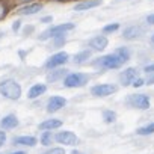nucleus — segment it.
I'll return each mask as SVG.
<instances>
[{"mask_svg":"<svg viewBox=\"0 0 154 154\" xmlns=\"http://www.w3.org/2000/svg\"><path fill=\"white\" fill-rule=\"evenodd\" d=\"M66 74V69H57V71H53L51 74H48L47 79L51 80V82H56L57 79H60V77H63Z\"/></svg>","mask_w":154,"mask_h":154,"instance_id":"nucleus-21","label":"nucleus"},{"mask_svg":"<svg viewBox=\"0 0 154 154\" xmlns=\"http://www.w3.org/2000/svg\"><path fill=\"white\" fill-rule=\"evenodd\" d=\"M136 133H137V134H140V136H145V134H151V133H154V122L146 124V125H143V127L137 128V131H136Z\"/></svg>","mask_w":154,"mask_h":154,"instance_id":"nucleus-20","label":"nucleus"},{"mask_svg":"<svg viewBox=\"0 0 154 154\" xmlns=\"http://www.w3.org/2000/svg\"><path fill=\"white\" fill-rule=\"evenodd\" d=\"M63 83L66 88H80L85 83H88V75L80 74V72H72V74H68L65 77Z\"/></svg>","mask_w":154,"mask_h":154,"instance_id":"nucleus-4","label":"nucleus"},{"mask_svg":"<svg viewBox=\"0 0 154 154\" xmlns=\"http://www.w3.org/2000/svg\"><path fill=\"white\" fill-rule=\"evenodd\" d=\"M42 9V5L41 3H30V5H26L24 8H21L18 11L20 15H33L36 12H39Z\"/></svg>","mask_w":154,"mask_h":154,"instance_id":"nucleus-14","label":"nucleus"},{"mask_svg":"<svg viewBox=\"0 0 154 154\" xmlns=\"http://www.w3.org/2000/svg\"><path fill=\"white\" fill-rule=\"evenodd\" d=\"M66 104V100L63 97H59V95H54L48 100L47 103V110L48 112H57L59 109H62L63 106Z\"/></svg>","mask_w":154,"mask_h":154,"instance_id":"nucleus-10","label":"nucleus"},{"mask_svg":"<svg viewBox=\"0 0 154 154\" xmlns=\"http://www.w3.org/2000/svg\"><path fill=\"white\" fill-rule=\"evenodd\" d=\"M6 12H8V8H6V5H5L3 2H0V20H3V18H5Z\"/></svg>","mask_w":154,"mask_h":154,"instance_id":"nucleus-26","label":"nucleus"},{"mask_svg":"<svg viewBox=\"0 0 154 154\" xmlns=\"http://www.w3.org/2000/svg\"><path fill=\"white\" fill-rule=\"evenodd\" d=\"M146 85H154V72H151V75L148 77V80H146Z\"/></svg>","mask_w":154,"mask_h":154,"instance_id":"nucleus-32","label":"nucleus"},{"mask_svg":"<svg viewBox=\"0 0 154 154\" xmlns=\"http://www.w3.org/2000/svg\"><path fill=\"white\" fill-rule=\"evenodd\" d=\"M103 119L106 121V122H115V119H116V113L115 112H112V110H104L103 112Z\"/></svg>","mask_w":154,"mask_h":154,"instance_id":"nucleus-22","label":"nucleus"},{"mask_svg":"<svg viewBox=\"0 0 154 154\" xmlns=\"http://www.w3.org/2000/svg\"><path fill=\"white\" fill-rule=\"evenodd\" d=\"M21 2H27V0H21Z\"/></svg>","mask_w":154,"mask_h":154,"instance_id":"nucleus-38","label":"nucleus"},{"mask_svg":"<svg viewBox=\"0 0 154 154\" xmlns=\"http://www.w3.org/2000/svg\"><path fill=\"white\" fill-rule=\"evenodd\" d=\"M143 83H145V82H143V80H142V79H134V82H133V83H131V85H133V86H134V88H139V86H142V85H143Z\"/></svg>","mask_w":154,"mask_h":154,"instance_id":"nucleus-28","label":"nucleus"},{"mask_svg":"<svg viewBox=\"0 0 154 154\" xmlns=\"http://www.w3.org/2000/svg\"><path fill=\"white\" fill-rule=\"evenodd\" d=\"M118 29H119V24H118V23H113V24L104 26V27H103V32H104V33H112V32H115V30H118Z\"/></svg>","mask_w":154,"mask_h":154,"instance_id":"nucleus-25","label":"nucleus"},{"mask_svg":"<svg viewBox=\"0 0 154 154\" xmlns=\"http://www.w3.org/2000/svg\"><path fill=\"white\" fill-rule=\"evenodd\" d=\"M0 36H2V32H0Z\"/></svg>","mask_w":154,"mask_h":154,"instance_id":"nucleus-39","label":"nucleus"},{"mask_svg":"<svg viewBox=\"0 0 154 154\" xmlns=\"http://www.w3.org/2000/svg\"><path fill=\"white\" fill-rule=\"evenodd\" d=\"M115 53H116V54H118V56H119V57H121V59L124 60V62H127V60L130 59V51H128L127 48H124V47L118 48V50H116Z\"/></svg>","mask_w":154,"mask_h":154,"instance_id":"nucleus-23","label":"nucleus"},{"mask_svg":"<svg viewBox=\"0 0 154 154\" xmlns=\"http://www.w3.org/2000/svg\"><path fill=\"white\" fill-rule=\"evenodd\" d=\"M89 57H91V51L89 50H83V51L77 53L74 56V63H85Z\"/></svg>","mask_w":154,"mask_h":154,"instance_id":"nucleus-19","label":"nucleus"},{"mask_svg":"<svg viewBox=\"0 0 154 154\" xmlns=\"http://www.w3.org/2000/svg\"><path fill=\"white\" fill-rule=\"evenodd\" d=\"M146 23L154 24V14H151V15H148V17H146Z\"/></svg>","mask_w":154,"mask_h":154,"instance_id":"nucleus-34","label":"nucleus"},{"mask_svg":"<svg viewBox=\"0 0 154 154\" xmlns=\"http://www.w3.org/2000/svg\"><path fill=\"white\" fill-rule=\"evenodd\" d=\"M66 60H68V53L59 51V53L53 54V56L47 60L45 66H47V68H56V66H59V65H63Z\"/></svg>","mask_w":154,"mask_h":154,"instance_id":"nucleus-8","label":"nucleus"},{"mask_svg":"<svg viewBox=\"0 0 154 154\" xmlns=\"http://www.w3.org/2000/svg\"><path fill=\"white\" fill-rule=\"evenodd\" d=\"M45 89H47V86L45 85H42V83H38V85H33L30 89H29V94H27V97L29 98H36V97H39V95H42L44 92H45Z\"/></svg>","mask_w":154,"mask_h":154,"instance_id":"nucleus-16","label":"nucleus"},{"mask_svg":"<svg viewBox=\"0 0 154 154\" xmlns=\"http://www.w3.org/2000/svg\"><path fill=\"white\" fill-rule=\"evenodd\" d=\"M0 94L9 100H18L21 97V86L15 80H3L0 82Z\"/></svg>","mask_w":154,"mask_h":154,"instance_id":"nucleus-2","label":"nucleus"},{"mask_svg":"<svg viewBox=\"0 0 154 154\" xmlns=\"http://www.w3.org/2000/svg\"><path fill=\"white\" fill-rule=\"evenodd\" d=\"M142 32H143V30H142L140 26H128V27L124 29L122 36H124L125 39H136L137 36L142 35Z\"/></svg>","mask_w":154,"mask_h":154,"instance_id":"nucleus-12","label":"nucleus"},{"mask_svg":"<svg viewBox=\"0 0 154 154\" xmlns=\"http://www.w3.org/2000/svg\"><path fill=\"white\" fill-rule=\"evenodd\" d=\"M18 125V119L15 115H6L2 121H0V127L5 128V130H9V128H15Z\"/></svg>","mask_w":154,"mask_h":154,"instance_id":"nucleus-13","label":"nucleus"},{"mask_svg":"<svg viewBox=\"0 0 154 154\" xmlns=\"http://www.w3.org/2000/svg\"><path fill=\"white\" fill-rule=\"evenodd\" d=\"M56 140L59 143H63V145H75L77 142H79V139H77V136L72 133V131H59L56 134Z\"/></svg>","mask_w":154,"mask_h":154,"instance_id":"nucleus-7","label":"nucleus"},{"mask_svg":"<svg viewBox=\"0 0 154 154\" xmlns=\"http://www.w3.org/2000/svg\"><path fill=\"white\" fill-rule=\"evenodd\" d=\"M5 142H6V133L5 131H0V146H3Z\"/></svg>","mask_w":154,"mask_h":154,"instance_id":"nucleus-30","label":"nucleus"},{"mask_svg":"<svg viewBox=\"0 0 154 154\" xmlns=\"http://www.w3.org/2000/svg\"><path fill=\"white\" fill-rule=\"evenodd\" d=\"M11 154H26L24 151H15V152H11Z\"/></svg>","mask_w":154,"mask_h":154,"instance_id":"nucleus-35","label":"nucleus"},{"mask_svg":"<svg viewBox=\"0 0 154 154\" xmlns=\"http://www.w3.org/2000/svg\"><path fill=\"white\" fill-rule=\"evenodd\" d=\"M107 44H109V41H107V38L103 36V35L94 36V38L89 41V47H91L92 50H95V51H101V50H104V48L107 47Z\"/></svg>","mask_w":154,"mask_h":154,"instance_id":"nucleus-11","label":"nucleus"},{"mask_svg":"<svg viewBox=\"0 0 154 154\" xmlns=\"http://www.w3.org/2000/svg\"><path fill=\"white\" fill-rule=\"evenodd\" d=\"M128 103L133 106V107H137V109H148L149 107V98L145 95V94H136V95H131L128 98Z\"/></svg>","mask_w":154,"mask_h":154,"instance_id":"nucleus-5","label":"nucleus"},{"mask_svg":"<svg viewBox=\"0 0 154 154\" xmlns=\"http://www.w3.org/2000/svg\"><path fill=\"white\" fill-rule=\"evenodd\" d=\"M53 21V17H42L41 18V23H51Z\"/></svg>","mask_w":154,"mask_h":154,"instance_id":"nucleus-33","label":"nucleus"},{"mask_svg":"<svg viewBox=\"0 0 154 154\" xmlns=\"http://www.w3.org/2000/svg\"><path fill=\"white\" fill-rule=\"evenodd\" d=\"M45 154H65V151L62 148H51L50 151H47Z\"/></svg>","mask_w":154,"mask_h":154,"instance_id":"nucleus-27","label":"nucleus"},{"mask_svg":"<svg viewBox=\"0 0 154 154\" xmlns=\"http://www.w3.org/2000/svg\"><path fill=\"white\" fill-rule=\"evenodd\" d=\"M71 154H83V152H80V151H72Z\"/></svg>","mask_w":154,"mask_h":154,"instance_id":"nucleus-36","label":"nucleus"},{"mask_svg":"<svg viewBox=\"0 0 154 154\" xmlns=\"http://www.w3.org/2000/svg\"><path fill=\"white\" fill-rule=\"evenodd\" d=\"M20 26H21V21H18V20L14 21V24H12V30H14V32H18V30H20Z\"/></svg>","mask_w":154,"mask_h":154,"instance_id":"nucleus-31","label":"nucleus"},{"mask_svg":"<svg viewBox=\"0 0 154 154\" xmlns=\"http://www.w3.org/2000/svg\"><path fill=\"white\" fill-rule=\"evenodd\" d=\"M14 143L33 146V145H36V137H33V136H18V137H14Z\"/></svg>","mask_w":154,"mask_h":154,"instance_id":"nucleus-17","label":"nucleus"},{"mask_svg":"<svg viewBox=\"0 0 154 154\" xmlns=\"http://www.w3.org/2000/svg\"><path fill=\"white\" fill-rule=\"evenodd\" d=\"M41 143L45 145V146L51 143V133H50V131H44V133H42V136H41Z\"/></svg>","mask_w":154,"mask_h":154,"instance_id":"nucleus-24","label":"nucleus"},{"mask_svg":"<svg viewBox=\"0 0 154 154\" xmlns=\"http://www.w3.org/2000/svg\"><path fill=\"white\" fill-rule=\"evenodd\" d=\"M124 63V60L116 54H106L103 57H98L94 60V66L95 68H103V69H115V68H121Z\"/></svg>","mask_w":154,"mask_h":154,"instance_id":"nucleus-1","label":"nucleus"},{"mask_svg":"<svg viewBox=\"0 0 154 154\" xmlns=\"http://www.w3.org/2000/svg\"><path fill=\"white\" fill-rule=\"evenodd\" d=\"M60 125H62L60 119H47L39 124V128L41 130H53V128H59Z\"/></svg>","mask_w":154,"mask_h":154,"instance_id":"nucleus-18","label":"nucleus"},{"mask_svg":"<svg viewBox=\"0 0 154 154\" xmlns=\"http://www.w3.org/2000/svg\"><path fill=\"white\" fill-rule=\"evenodd\" d=\"M74 27H75V26H74L72 23H63V24L53 26V27L47 29L45 32H42V33L39 35V41H45V39H48V38H54V36H57V35H63V33L72 30Z\"/></svg>","mask_w":154,"mask_h":154,"instance_id":"nucleus-3","label":"nucleus"},{"mask_svg":"<svg viewBox=\"0 0 154 154\" xmlns=\"http://www.w3.org/2000/svg\"><path fill=\"white\" fill-rule=\"evenodd\" d=\"M151 42H152V44H154V35H152V38H151Z\"/></svg>","mask_w":154,"mask_h":154,"instance_id":"nucleus-37","label":"nucleus"},{"mask_svg":"<svg viewBox=\"0 0 154 154\" xmlns=\"http://www.w3.org/2000/svg\"><path fill=\"white\" fill-rule=\"evenodd\" d=\"M115 91H116V86L104 83V85H97V86H92L91 94H92V95H95V97H107V95L113 94Z\"/></svg>","mask_w":154,"mask_h":154,"instance_id":"nucleus-6","label":"nucleus"},{"mask_svg":"<svg viewBox=\"0 0 154 154\" xmlns=\"http://www.w3.org/2000/svg\"><path fill=\"white\" fill-rule=\"evenodd\" d=\"M101 5V0H85V2L75 5L74 11H88L91 8H95V6H100Z\"/></svg>","mask_w":154,"mask_h":154,"instance_id":"nucleus-15","label":"nucleus"},{"mask_svg":"<svg viewBox=\"0 0 154 154\" xmlns=\"http://www.w3.org/2000/svg\"><path fill=\"white\" fill-rule=\"evenodd\" d=\"M136 77H137V71H136L134 68H127V69H124V71L121 72L119 79H121V83H122L124 86H128V85H131V83L134 82Z\"/></svg>","mask_w":154,"mask_h":154,"instance_id":"nucleus-9","label":"nucleus"},{"mask_svg":"<svg viewBox=\"0 0 154 154\" xmlns=\"http://www.w3.org/2000/svg\"><path fill=\"white\" fill-rule=\"evenodd\" d=\"M143 71H145L146 74H151V72H154V63H151V65H146V66L143 68Z\"/></svg>","mask_w":154,"mask_h":154,"instance_id":"nucleus-29","label":"nucleus"}]
</instances>
